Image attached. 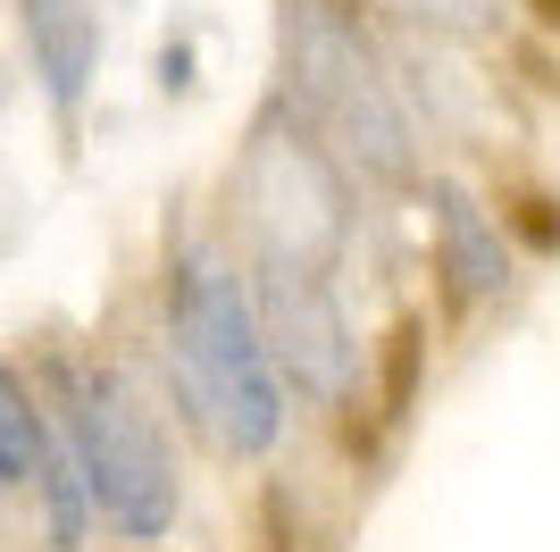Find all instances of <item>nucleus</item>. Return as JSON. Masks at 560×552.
I'll return each mask as SVG.
<instances>
[{
    "instance_id": "nucleus-1",
    "label": "nucleus",
    "mask_w": 560,
    "mask_h": 552,
    "mask_svg": "<svg viewBox=\"0 0 560 552\" xmlns=\"http://www.w3.org/2000/svg\"><path fill=\"white\" fill-rule=\"evenodd\" d=\"M167 386L226 460L277 452L293 427V393L252 310V268H234V252L210 234H185L167 252Z\"/></svg>"
},
{
    "instance_id": "nucleus-2",
    "label": "nucleus",
    "mask_w": 560,
    "mask_h": 552,
    "mask_svg": "<svg viewBox=\"0 0 560 552\" xmlns=\"http://www.w3.org/2000/svg\"><path fill=\"white\" fill-rule=\"evenodd\" d=\"M284 110L327 142L360 184H427V142L401 110L394 68L376 59L369 25L335 0H284Z\"/></svg>"
},
{
    "instance_id": "nucleus-3",
    "label": "nucleus",
    "mask_w": 560,
    "mask_h": 552,
    "mask_svg": "<svg viewBox=\"0 0 560 552\" xmlns=\"http://www.w3.org/2000/svg\"><path fill=\"white\" fill-rule=\"evenodd\" d=\"M59 444L75 460V485L109 536L126 544H160L185 510V469L160 436V411L142 402L117 368H59Z\"/></svg>"
},
{
    "instance_id": "nucleus-4",
    "label": "nucleus",
    "mask_w": 560,
    "mask_h": 552,
    "mask_svg": "<svg viewBox=\"0 0 560 552\" xmlns=\"http://www.w3.org/2000/svg\"><path fill=\"white\" fill-rule=\"evenodd\" d=\"M234 218L252 234V260H302V268H335L351 243V176L302 117L268 101L252 126L243 160H234Z\"/></svg>"
},
{
    "instance_id": "nucleus-5",
    "label": "nucleus",
    "mask_w": 560,
    "mask_h": 552,
    "mask_svg": "<svg viewBox=\"0 0 560 552\" xmlns=\"http://www.w3.org/2000/svg\"><path fill=\"white\" fill-rule=\"evenodd\" d=\"M252 310L268 335L284 393H302L310 411H335L360 386V326L343 310L335 268H302V260H252Z\"/></svg>"
},
{
    "instance_id": "nucleus-6",
    "label": "nucleus",
    "mask_w": 560,
    "mask_h": 552,
    "mask_svg": "<svg viewBox=\"0 0 560 552\" xmlns=\"http://www.w3.org/2000/svg\"><path fill=\"white\" fill-rule=\"evenodd\" d=\"M419 202H427V252H435L444 301L452 310H493L518 285V252H511V234H502V209L468 176H452V168H435L419 184Z\"/></svg>"
},
{
    "instance_id": "nucleus-7",
    "label": "nucleus",
    "mask_w": 560,
    "mask_h": 552,
    "mask_svg": "<svg viewBox=\"0 0 560 552\" xmlns=\"http://www.w3.org/2000/svg\"><path fill=\"white\" fill-rule=\"evenodd\" d=\"M101 50H109L101 0H25V59H34V84H43L59 126L84 117L101 84Z\"/></svg>"
},
{
    "instance_id": "nucleus-8",
    "label": "nucleus",
    "mask_w": 560,
    "mask_h": 552,
    "mask_svg": "<svg viewBox=\"0 0 560 552\" xmlns=\"http://www.w3.org/2000/svg\"><path fill=\"white\" fill-rule=\"evenodd\" d=\"M50 452H59V427L34 411V393L0 368V485H43Z\"/></svg>"
},
{
    "instance_id": "nucleus-9",
    "label": "nucleus",
    "mask_w": 560,
    "mask_h": 552,
    "mask_svg": "<svg viewBox=\"0 0 560 552\" xmlns=\"http://www.w3.org/2000/svg\"><path fill=\"white\" fill-rule=\"evenodd\" d=\"M394 18L427 25V34H444V43H486L511 25V0H385Z\"/></svg>"
},
{
    "instance_id": "nucleus-10",
    "label": "nucleus",
    "mask_w": 560,
    "mask_h": 552,
    "mask_svg": "<svg viewBox=\"0 0 560 552\" xmlns=\"http://www.w3.org/2000/svg\"><path fill=\"white\" fill-rule=\"evenodd\" d=\"M160 92H192V43H167L160 50Z\"/></svg>"
},
{
    "instance_id": "nucleus-11",
    "label": "nucleus",
    "mask_w": 560,
    "mask_h": 552,
    "mask_svg": "<svg viewBox=\"0 0 560 552\" xmlns=\"http://www.w3.org/2000/svg\"><path fill=\"white\" fill-rule=\"evenodd\" d=\"M511 9H536V18L552 25V34H560V0H511Z\"/></svg>"
}]
</instances>
